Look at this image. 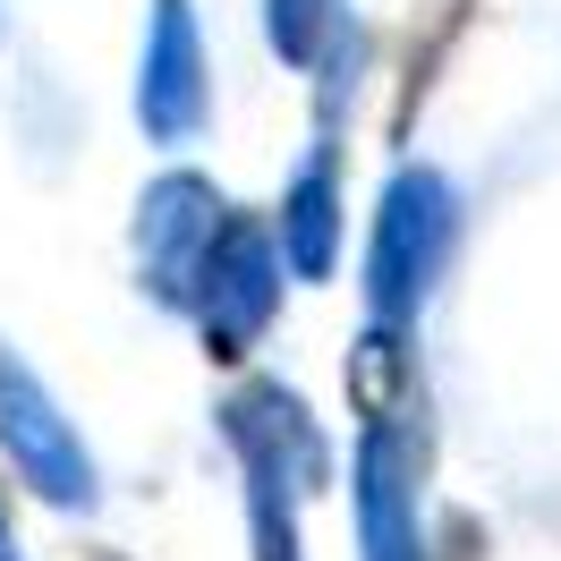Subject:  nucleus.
I'll return each instance as SVG.
<instances>
[{
  "instance_id": "f257e3e1",
  "label": "nucleus",
  "mask_w": 561,
  "mask_h": 561,
  "mask_svg": "<svg viewBox=\"0 0 561 561\" xmlns=\"http://www.w3.org/2000/svg\"><path fill=\"white\" fill-rule=\"evenodd\" d=\"M221 434L247 468V519H255V561H298V493L307 477H323V443L307 409L280 383H247L230 409H221Z\"/></svg>"
},
{
  "instance_id": "7ed1b4c3",
  "label": "nucleus",
  "mask_w": 561,
  "mask_h": 561,
  "mask_svg": "<svg viewBox=\"0 0 561 561\" xmlns=\"http://www.w3.org/2000/svg\"><path fill=\"white\" fill-rule=\"evenodd\" d=\"M196 280H205V289H196V316H205L213 357H247V341H255L264 316L280 307V255H273V239H264V221H255V213H230Z\"/></svg>"
},
{
  "instance_id": "0eeeda50",
  "label": "nucleus",
  "mask_w": 561,
  "mask_h": 561,
  "mask_svg": "<svg viewBox=\"0 0 561 561\" xmlns=\"http://www.w3.org/2000/svg\"><path fill=\"white\" fill-rule=\"evenodd\" d=\"M280 239H289V255H298V273H307V280L332 264V162H307V179L289 187Z\"/></svg>"
},
{
  "instance_id": "f03ea898",
  "label": "nucleus",
  "mask_w": 561,
  "mask_h": 561,
  "mask_svg": "<svg viewBox=\"0 0 561 561\" xmlns=\"http://www.w3.org/2000/svg\"><path fill=\"white\" fill-rule=\"evenodd\" d=\"M451 187L434 171H400L391 179L383 213H375V255H366V307H375V332L417 316V298L434 289L443 255H451Z\"/></svg>"
},
{
  "instance_id": "423d86ee",
  "label": "nucleus",
  "mask_w": 561,
  "mask_h": 561,
  "mask_svg": "<svg viewBox=\"0 0 561 561\" xmlns=\"http://www.w3.org/2000/svg\"><path fill=\"white\" fill-rule=\"evenodd\" d=\"M145 128L153 137H196L205 119V60H196V26L187 0H153V43H145Z\"/></svg>"
},
{
  "instance_id": "6e6552de",
  "label": "nucleus",
  "mask_w": 561,
  "mask_h": 561,
  "mask_svg": "<svg viewBox=\"0 0 561 561\" xmlns=\"http://www.w3.org/2000/svg\"><path fill=\"white\" fill-rule=\"evenodd\" d=\"M417 18H425V35H409V69H400V103H391V128H409V111L425 103V85H434V69H443V51H451L459 18H468V0H425Z\"/></svg>"
},
{
  "instance_id": "9d476101",
  "label": "nucleus",
  "mask_w": 561,
  "mask_h": 561,
  "mask_svg": "<svg viewBox=\"0 0 561 561\" xmlns=\"http://www.w3.org/2000/svg\"><path fill=\"white\" fill-rule=\"evenodd\" d=\"M0 561H18V545H9V519H0Z\"/></svg>"
},
{
  "instance_id": "39448f33",
  "label": "nucleus",
  "mask_w": 561,
  "mask_h": 561,
  "mask_svg": "<svg viewBox=\"0 0 561 561\" xmlns=\"http://www.w3.org/2000/svg\"><path fill=\"white\" fill-rule=\"evenodd\" d=\"M221 221H230V205H221L196 171H171L153 196H145V273H153V289H162L171 307H187V289L205 273Z\"/></svg>"
},
{
  "instance_id": "20e7f679",
  "label": "nucleus",
  "mask_w": 561,
  "mask_h": 561,
  "mask_svg": "<svg viewBox=\"0 0 561 561\" xmlns=\"http://www.w3.org/2000/svg\"><path fill=\"white\" fill-rule=\"evenodd\" d=\"M0 443H9V459L26 468L35 493H51V502H85L94 493V468L77 451V434L60 425V409L43 400V383L18 357H0Z\"/></svg>"
},
{
  "instance_id": "9b49d317",
  "label": "nucleus",
  "mask_w": 561,
  "mask_h": 561,
  "mask_svg": "<svg viewBox=\"0 0 561 561\" xmlns=\"http://www.w3.org/2000/svg\"><path fill=\"white\" fill-rule=\"evenodd\" d=\"M94 561H119V553H94Z\"/></svg>"
},
{
  "instance_id": "1a4fd4ad",
  "label": "nucleus",
  "mask_w": 561,
  "mask_h": 561,
  "mask_svg": "<svg viewBox=\"0 0 561 561\" xmlns=\"http://www.w3.org/2000/svg\"><path fill=\"white\" fill-rule=\"evenodd\" d=\"M332 9H341V0H273V43L289 51V60H316Z\"/></svg>"
}]
</instances>
